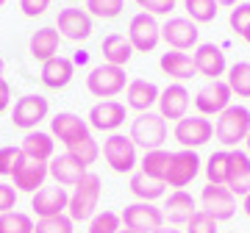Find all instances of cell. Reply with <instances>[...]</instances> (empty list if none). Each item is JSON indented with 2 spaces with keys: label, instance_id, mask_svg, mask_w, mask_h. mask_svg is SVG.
I'll list each match as a JSON object with an SVG mask.
<instances>
[{
  "label": "cell",
  "instance_id": "obj_36",
  "mask_svg": "<svg viewBox=\"0 0 250 233\" xmlns=\"http://www.w3.org/2000/svg\"><path fill=\"white\" fill-rule=\"evenodd\" d=\"M67 153H70L72 158H78L83 167H89V164L98 161L100 147H98V142H95V136H86V139H81V142H72L70 147H67Z\"/></svg>",
  "mask_w": 250,
  "mask_h": 233
},
{
  "label": "cell",
  "instance_id": "obj_10",
  "mask_svg": "<svg viewBox=\"0 0 250 233\" xmlns=\"http://www.w3.org/2000/svg\"><path fill=\"white\" fill-rule=\"evenodd\" d=\"M200 206H203V211L208 216H214L217 222H225V219H231L236 214V197L225 186H214V183L203 186V192H200Z\"/></svg>",
  "mask_w": 250,
  "mask_h": 233
},
{
  "label": "cell",
  "instance_id": "obj_21",
  "mask_svg": "<svg viewBox=\"0 0 250 233\" xmlns=\"http://www.w3.org/2000/svg\"><path fill=\"white\" fill-rule=\"evenodd\" d=\"M47 175H50V172H47V164L45 161H31V158H22V161L17 164V170L11 172L17 192H31V194H36L39 189L45 186Z\"/></svg>",
  "mask_w": 250,
  "mask_h": 233
},
{
  "label": "cell",
  "instance_id": "obj_40",
  "mask_svg": "<svg viewBox=\"0 0 250 233\" xmlns=\"http://www.w3.org/2000/svg\"><path fill=\"white\" fill-rule=\"evenodd\" d=\"M187 233H217V219L208 216L203 208H197L192 219L187 222Z\"/></svg>",
  "mask_w": 250,
  "mask_h": 233
},
{
  "label": "cell",
  "instance_id": "obj_45",
  "mask_svg": "<svg viewBox=\"0 0 250 233\" xmlns=\"http://www.w3.org/2000/svg\"><path fill=\"white\" fill-rule=\"evenodd\" d=\"M20 9L25 17H42L50 9V0H20Z\"/></svg>",
  "mask_w": 250,
  "mask_h": 233
},
{
  "label": "cell",
  "instance_id": "obj_16",
  "mask_svg": "<svg viewBox=\"0 0 250 233\" xmlns=\"http://www.w3.org/2000/svg\"><path fill=\"white\" fill-rule=\"evenodd\" d=\"M192 64H195L197 75H206L208 81H220V75H225V70H228L225 53L217 45H211V42H203V45L195 47Z\"/></svg>",
  "mask_w": 250,
  "mask_h": 233
},
{
  "label": "cell",
  "instance_id": "obj_38",
  "mask_svg": "<svg viewBox=\"0 0 250 233\" xmlns=\"http://www.w3.org/2000/svg\"><path fill=\"white\" fill-rule=\"evenodd\" d=\"M123 231V219L114 211H98L89 219V231L86 233H120Z\"/></svg>",
  "mask_w": 250,
  "mask_h": 233
},
{
  "label": "cell",
  "instance_id": "obj_41",
  "mask_svg": "<svg viewBox=\"0 0 250 233\" xmlns=\"http://www.w3.org/2000/svg\"><path fill=\"white\" fill-rule=\"evenodd\" d=\"M25 155L20 147L9 144V147H0V175H11V172L17 170V164L22 161Z\"/></svg>",
  "mask_w": 250,
  "mask_h": 233
},
{
  "label": "cell",
  "instance_id": "obj_6",
  "mask_svg": "<svg viewBox=\"0 0 250 233\" xmlns=\"http://www.w3.org/2000/svg\"><path fill=\"white\" fill-rule=\"evenodd\" d=\"M123 225L128 231H136V233H153L159 231L164 225V211L156 208L153 203H131V206L123 208L120 214Z\"/></svg>",
  "mask_w": 250,
  "mask_h": 233
},
{
  "label": "cell",
  "instance_id": "obj_19",
  "mask_svg": "<svg viewBox=\"0 0 250 233\" xmlns=\"http://www.w3.org/2000/svg\"><path fill=\"white\" fill-rule=\"evenodd\" d=\"M86 122L95 131H117L125 122V106L117 103V100H100L89 108Z\"/></svg>",
  "mask_w": 250,
  "mask_h": 233
},
{
  "label": "cell",
  "instance_id": "obj_50",
  "mask_svg": "<svg viewBox=\"0 0 250 233\" xmlns=\"http://www.w3.org/2000/svg\"><path fill=\"white\" fill-rule=\"evenodd\" d=\"M242 39H245V42H248V45H250V28H248V31H245V36H242Z\"/></svg>",
  "mask_w": 250,
  "mask_h": 233
},
{
  "label": "cell",
  "instance_id": "obj_37",
  "mask_svg": "<svg viewBox=\"0 0 250 233\" xmlns=\"http://www.w3.org/2000/svg\"><path fill=\"white\" fill-rule=\"evenodd\" d=\"M125 9V0H86V14L100 19H114Z\"/></svg>",
  "mask_w": 250,
  "mask_h": 233
},
{
  "label": "cell",
  "instance_id": "obj_31",
  "mask_svg": "<svg viewBox=\"0 0 250 233\" xmlns=\"http://www.w3.org/2000/svg\"><path fill=\"white\" fill-rule=\"evenodd\" d=\"M170 158H172V153L167 150H150V153H145L142 155V170L145 175H150V178L161 180L164 183V178H167V170H170Z\"/></svg>",
  "mask_w": 250,
  "mask_h": 233
},
{
  "label": "cell",
  "instance_id": "obj_7",
  "mask_svg": "<svg viewBox=\"0 0 250 233\" xmlns=\"http://www.w3.org/2000/svg\"><path fill=\"white\" fill-rule=\"evenodd\" d=\"M103 158L114 172H131L136 167V144L131 142V136L111 134L103 142Z\"/></svg>",
  "mask_w": 250,
  "mask_h": 233
},
{
  "label": "cell",
  "instance_id": "obj_12",
  "mask_svg": "<svg viewBox=\"0 0 250 233\" xmlns=\"http://www.w3.org/2000/svg\"><path fill=\"white\" fill-rule=\"evenodd\" d=\"M47 111H50V103H47V97H42V95H25V97H20L17 103H14L11 122H14L17 128L34 131V128L47 116Z\"/></svg>",
  "mask_w": 250,
  "mask_h": 233
},
{
  "label": "cell",
  "instance_id": "obj_44",
  "mask_svg": "<svg viewBox=\"0 0 250 233\" xmlns=\"http://www.w3.org/2000/svg\"><path fill=\"white\" fill-rule=\"evenodd\" d=\"M17 206V189L9 183H0V214H9Z\"/></svg>",
  "mask_w": 250,
  "mask_h": 233
},
{
  "label": "cell",
  "instance_id": "obj_33",
  "mask_svg": "<svg viewBox=\"0 0 250 233\" xmlns=\"http://www.w3.org/2000/svg\"><path fill=\"white\" fill-rule=\"evenodd\" d=\"M228 150H217L208 155L206 161V180L214 183V186H225V178H228Z\"/></svg>",
  "mask_w": 250,
  "mask_h": 233
},
{
  "label": "cell",
  "instance_id": "obj_54",
  "mask_svg": "<svg viewBox=\"0 0 250 233\" xmlns=\"http://www.w3.org/2000/svg\"><path fill=\"white\" fill-rule=\"evenodd\" d=\"M0 6H6V0H0Z\"/></svg>",
  "mask_w": 250,
  "mask_h": 233
},
{
  "label": "cell",
  "instance_id": "obj_53",
  "mask_svg": "<svg viewBox=\"0 0 250 233\" xmlns=\"http://www.w3.org/2000/svg\"><path fill=\"white\" fill-rule=\"evenodd\" d=\"M120 233H136V231H128V228H123V231H120Z\"/></svg>",
  "mask_w": 250,
  "mask_h": 233
},
{
  "label": "cell",
  "instance_id": "obj_28",
  "mask_svg": "<svg viewBox=\"0 0 250 233\" xmlns=\"http://www.w3.org/2000/svg\"><path fill=\"white\" fill-rule=\"evenodd\" d=\"M20 150H22V155L31 158V161H45L47 164L53 158V139H50V134H42V131H28L22 144H20Z\"/></svg>",
  "mask_w": 250,
  "mask_h": 233
},
{
  "label": "cell",
  "instance_id": "obj_39",
  "mask_svg": "<svg viewBox=\"0 0 250 233\" xmlns=\"http://www.w3.org/2000/svg\"><path fill=\"white\" fill-rule=\"evenodd\" d=\"M72 219L67 214H59V216H45V219H36L34 225V233H75L72 231Z\"/></svg>",
  "mask_w": 250,
  "mask_h": 233
},
{
  "label": "cell",
  "instance_id": "obj_51",
  "mask_svg": "<svg viewBox=\"0 0 250 233\" xmlns=\"http://www.w3.org/2000/svg\"><path fill=\"white\" fill-rule=\"evenodd\" d=\"M3 70H6V61H3V58H0V75H3Z\"/></svg>",
  "mask_w": 250,
  "mask_h": 233
},
{
  "label": "cell",
  "instance_id": "obj_3",
  "mask_svg": "<svg viewBox=\"0 0 250 233\" xmlns=\"http://www.w3.org/2000/svg\"><path fill=\"white\" fill-rule=\"evenodd\" d=\"M131 142L142 147L145 153L161 150V144L167 142V119L156 111H145L131 122Z\"/></svg>",
  "mask_w": 250,
  "mask_h": 233
},
{
  "label": "cell",
  "instance_id": "obj_20",
  "mask_svg": "<svg viewBox=\"0 0 250 233\" xmlns=\"http://www.w3.org/2000/svg\"><path fill=\"white\" fill-rule=\"evenodd\" d=\"M159 95H161V89L153 81L134 78V81H128V86H125V106L139 111V114H145V111H150L159 103Z\"/></svg>",
  "mask_w": 250,
  "mask_h": 233
},
{
  "label": "cell",
  "instance_id": "obj_52",
  "mask_svg": "<svg viewBox=\"0 0 250 233\" xmlns=\"http://www.w3.org/2000/svg\"><path fill=\"white\" fill-rule=\"evenodd\" d=\"M245 144H248V155H250V134H248V139H245Z\"/></svg>",
  "mask_w": 250,
  "mask_h": 233
},
{
  "label": "cell",
  "instance_id": "obj_23",
  "mask_svg": "<svg viewBox=\"0 0 250 233\" xmlns=\"http://www.w3.org/2000/svg\"><path fill=\"white\" fill-rule=\"evenodd\" d=\"M189 108V92L181 83H170L159 95V114L164 119H184Z\"/></svg>",
  "mask_w": 250,
  "mask_h": 233
},
{
  "label": "cell",
  "instance_id": "obj_34",
  "mask_svg": "<svg viewBox=\"0 0 250 233\" xmlns=\"http://www.w3.org/2000/svg\"><path fill=\"white\" fill-rule=\"evenodd\" d=\"M184 11H187V19H192L197 25V22H211L220 6H217V0H184Z\"/></svg>",
  "mask_w": 250,
  "mask_h": 233
},
{
  "label": "cell",
  "instance_id": "obj_17",
  "mask_svg": "<svg viewBox=\"0 0 250 233\" xmlns=\"http://www.w3.org/2000/svg\"><path fill=\"white\" fill-rule=\"evenodd\" d=\"M56 31L64 39L83 42V39L92 36V17L83 9H62L59 11V19H56Z\"/></svg>",
  "mask_w": 250,
  "mask_h": 233
},
{
  "label": "cell",
  "instance_id": "obj_48",
  "mask_svg": "<svg viewBox=\"0 0 250 233\" xmlns=\"http://www.w3.org/2000/svg\"><path fill=\"white\" fill-rule=\"evenodd\" d=\"M153 233H181V231H175V228H164V225H161L159 231H153Z\"/></svg>",
  "mask_w": 250,
  "mask_h": 233
},
{
  "label": "cell",
  "instance_id": "obj_4",
  "mask_svg": "<svg viewBox=\"0 0 250 233\" xmlns=\"http://www.w3.org/2000/svg\"><path fill=\"white\" fill-rule=\"evenodd\" d=\"M128 78H125V67H111V64H98L95 70L86 75V89L95 97H117L125 92Z\"/></svg>",
  "mask_w": 250,
  "mask_h": 233
},
{
  "label": "cell",
  "instance_id": "obj_35",
  "mask_svg": "<svg viewBox=\"0 0 250 233\" xmlns=\"http://www.w3.org/2000/svg\"><path fill=\"white\" fill-rule=\"evenodd\" d=\"M34 219L22 211L0 214V233H34Z\"/></svg>",
  "mask_w": 250,
  "mask_h": 233
},
{
  "label": "cell",
  "instance_id": "obj_14",
  "mask_svg": "<svg viewBox=\"0 0 250 233\" xmlns=\"http://www.w3.org/2000/svg\"><path fill=\"white\" fill-rule=\"evenodd\" d=\"M197 25L187 17H172L161 25V39L172 47V50H189V47H197Z\"/></svg>",
  "mask_w": 250,
  "mask_h": 233
},
{
  "label": "cell",
  "instance_id": "obj_1",
  "mask_svg": "<svg viewBox=\"0 0 250 233\" xmlns=\"http://www.w3.org/2000/svg\"><path fill=\"white\" fill-rule=\"evenodd\" d=\"M100 178L95 172H86L83 178L75 183L70 194V203H67V216L72 222H89L92 216L98 214V206H100Z\"/></svg>",
  "mask_w": 250,
  "mask_h": 233
},
{
  "label": "cell",
  "instance_id": "obj_27",
  "mask_svg": "<svg viewBox=\"0 0 250 233\" xmlns=\"http://www.w3.org/2000/svg\"><path fill=\"white\" fill-rule=\"evenodd\" d=\"M159 67L167 78H175V81H189V78L197 75L195 64H192V56L181 53V50H167L159 58Z\"/></svg>",
  "mask_w": 250,
  "mask_h": 233
},
{
  "label": "cell",
  "instance_id": "obj_13",
  "mask_svg": "<svg viewBox=\"0 0 250 233\" xmlns=\"http://www.w3.org/2000/svg\"><path fill=\"white\" fill-rule=\"evenodd\" d=\"M50 134H53L59 142H64L70 147L72 142H81V139L92 136V128H89V122L81 119L78 114H72V111H59V114L50 119Z\"/></svg>",
  "mask_w": 250,
  "mask_h": 233
},
{
  "label": "cell",
  "instance_id": "obj_15",
  "mask_svg": "<svg viewBox=\"0 0 250 233\" xmlns=\"http://www.w3.org/2000/svg\"><path fill=\"white\" fill-rule=\"evenodd\" d=\"M67 203H70V194H67V189L59 186V183L42 186L34 197H31V208H34V214L39 216V219L64 214V211H67Z\"/></svg>",
  "mask_w": 250,
  "mask_h": 233
},
{
  "label": "cell",
  "instance_id": "obj_8",
  "mask_svg": "<svg viewBox=\"0 0 250 233\" xmlns=\"http://www.w3.org/2000/svg\"><path fill=\"white\" fill-rule=\"evenodd\" d=\"M231 89L225 81H208L206 86H200L195 95V106L203 116H220L225 108L231 106Z\"/></svg>",
  "mask_w": 250,
  "mask_h": 233
},
{
  "label": "cell",
  "instance_id": "obj_9",
  "mask_svg": "<svg viewBox=\"0 0 250 233\" xmlns=\"http://www.w3.org/2000/svg\"><path fill=\"white\" fill-rule=\"evenodd\" d=\"M197 172H200V158H197L195 150L172 153L170 170H167V178H164V186L184 189V186H189V183L197 178Z\"/></svg>",
  "mask_w": 250,
  "mask_h": 233
},
{
  "label": "cell",
  "instance_id": "obj_29",
  "mask_svg": "<svg viewBox=\"0 0 250 233\" xmlns=\"http://www.w3.org/2000/svg\"><path fill=\"white\" fill-rule=\"evenodd\" d=\"M131 56H134V47L128 42V36L108 34L103 39V58H106V64H111V67H125V64L131 61Z\"/></svg>",
  "mask_w": 250,
  "mask_h": 233
},
{
  "label": "cell",
  "instance_id": "obj_26",
  "mask_svg": "<svg viewBox=\"0 0 250 233\" xmlns=\"http://www.w3.org/2000/svg\"><path fill=\"white\" fill-rule=\"evenodd\" d=\"M72 72H75V64L70 58H64V56H56V58L42 64L39 78H42V83L47 89H64L72 81Z\"/></svg>",
  "mask_w": 250,
  "mask_h": 233
},
{
  "label": "cell",
  "instance_id": "obj_18",
  "mask_svg": "<svg viewBox=\"0 0 250 233\" xmlns=\"http://www.w3.org/2000/svg\"><path fill=\"white\" fill-rule=\"evenodd\" d=\"M228 178H225V189L233 197H245L250 192V155L242 150H228Z\"/></svg>",
  "mask_w": 250,
  "mask_h": 233
},
{
  "label": "cell",
  "instance_id": "obj_24",
  "mask_svg": "<svg viewBox=\"0 0 250 233\" xmlns=\"http://www.w3.org/2000/svg\"><path fill=\"white\" fill-rule=\"evenodd\" d=\"M164 219L170 225H187L189 219H192V214H195V197L189 194V192H184V189H175L170 197H167V203H164Z\"/></svg>",
  "mask_w": 250,
  "mask_h": 233
},
{
  "label": "cell",
  "instance_id": "obj_11",
  "mask_svg": "<svg viewBox=\"0 0 250 233\" xmlns=\"http://www.w3.org/2000/svg\"><path fill=\"white\" fill-rule=\"evenodd\" d=\"M214 125L206 116H184L175 122V142L184 144V150H195L200 144L211 142Z\"/></svg>",
  "mask_w": 250,
  "mask_h": 233
},
{
  "label": "cell",
  "instance_id": "obj_25",
  "mask_svg": "<svg viewBox=\"0 0 250 233\" xmlns=\"http://www.w3.org/2000/svg\"><path fill=\"white\" fill-rule=\"evenodd\" d=\"M59 42H62V34L56 31V28H39V31H34L31 34V42H28V50H31V56H34L36 61H50V58H56L59 56Z\"/></svg>",
  "mask_w": 250,
  "mask_h": 233
},
{
  "label": "cell",
  "instance_id": "obj_22",
  "mask_svg": "<svg viewBox=\"0 0 250 233\" xmlns=\"http://www.w3.org/2000/svg\"><path fill=\"white\" fill-rule=\"evenodd\" d=\"M47 172H50V178L59 183V186H75L83 175H86V167L78 161V158H72L70 153H64V155H56L47 161Z\"/></svg>",
  "mask_w": 250,
  "mask_h": 233
},
{
  "label": "cell",
  "instance_id": "obj_47",
  "mask_svg": "<svg viewBox=\"0 0 250 233\" xmlns=\"http://www.w3.org/2000/svg\"><path fill=\"white\" fill-rule=\"evenodd\" d=\"M242 211H245V214L250 216V192L245 194V200H242Z\"/></svg>",
  "mask_w": 250,
  "mask_h": 233
},
{
  "label": "cell",
  "instance_id": "obj_49",
  "mask_svg": "<svg viewBox=\"0 0 250 233\" xmlns=\"http://www.w3.org/2000/svg\"><path fill=\"white\" fill-rule=\"evenodd\" d=\"M217 6H236V0H217Z\"/></svg>",
  "mask_w": 250,
  "mask_h": 233
},
{
  "label": "cell",
  "instance_id": "obj_42",
  "mask_svg": "<svg viewBox=\"0 0 250 233\" xmlns=\"http://www.w3.org/2000/svg\"><path fill=\"white\" fill-rule=\"evenodd\" d=\"M228 22H231V28H233L239 36H245V31L250 28V3H239L236 9H231V14H228Z\"/></svg>",
  "mask_w": 250,
  "mask_h": 233
},
{
  "label": "cell",
  "instance_id": "obj_2",
  "mask_svg": "<svg viewBox=\"0 0 250 233\" xmlns=\"http://www.w3.org/2000/svg\"><path fill=\"white\" fill-rule=\"evenodd\" d=\"M250 134V111L245 106H228L214 122V136L217 142L225 147H236L245 142Z\"/></svg>",
  "mask_w": 250,
  "mask_h": 233
},
{
  "label": "cell",
  "instance_id": "obj_32",
  "mask_svg": "<svg viewBox=\"0 0 250 233\" xmlns=\"http://www.w3.org/2000/svg\"><path fill=\"white\" fill-rule=\"evenodd\" d=\"M225 83H228L231 95H236V97H250V64L236 61L233 67H228Z\"/></svg>",
  "mask_w": 250,
  "mask_h": 233
},
{
  "label": "cell",
  "instance_id": "obj_30",
  "mask_svg": "<svg viewBox=\"0 0 250 233\" xmlns=\"http://www.w3.org/2000/svg\"><path fill=\"white\" fill-rule=\"evenodd\" d=\"M131 192L139 197V203H153V200L164 197L167 186H164L161 180L145 175V172H136V175H131Z\"/></svg>",
  "mask_w": 250,
  "mask_h": 233
},
{
  "label": "cell",
  "instance_id": "obj_46",
  "mask_svg": "<svg viewBox=\"0 0 250 233\" xmlns=\"http://www.w3.org/2000/svg\"><path fill=\"white\" fill-rule=\"evenodd\" d=\"M9 103H11V86H9V81L0 75V111H6Z\"/></svg>",
  "mask_w": 250,
  "mask_h": 233
},
{
  "label": "cell",
  "instance_id": "obj_5",
  "mask_svg": "<svg viewBox=\"0 0 250 233\" xmlns=\"http://www.w3.org/2000/svg\"><path fill=\"white\" fill-rule=\"evenodd\" d=\"M128 42L134 47V53H153L161 42V25L156 22V17L139 11L128 25Z\"/></svg>",
  "mask_w": 250,
  "mask_h": 233
},
{
  "label": "cell",
  "instance_id": "obj_43",
  "mask_svg": "<svg viewBox=\"0 0 250 233\" xmlns=\"http://www.w3.org/2000/svg\"><path fill=\"white\" fill-rule=\"evenodd\" d=\"M136 6L145 14H170L175 9V0H136Z\"/></svg>",
  "mask_w": 250,
  "mask_h": 233
}]
</instances>
